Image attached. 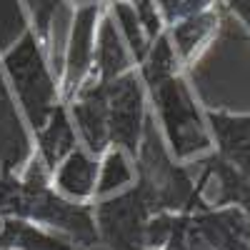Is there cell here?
Segmentation results:
<instances>
[{
    "label": "cell",
    "mask_w": 250,
    "mask_h": 250,
    "mask_svg": "<svg viewBox=\"0 0 250 250\" xmlns=\"http://www.w3.org/2000/svg\"><path fill=\"white\" fill-rule=\"evenodd\" d=\"M78 143L93 155H103L110 148L108 135V108H105V83L88 78L83 88L65 103Z\"/></svg>",
    "instance_id": "8"
},
{
    "label": "cell",
    "mask_w": 250,
    "mask_h": 250,
    "mask_svg": "<svg viewBox=\"0 0 250 250\" xmlns=\"http://www.w3.org/2000/svg\"><path fill=\"white\" fill-rule=\"evenodd\" d=\"M158 13H160V20H163V25L168 28L173 23H178V20L188 18V15H195L205 8H210L215 5L218 0H153Z\"/></svg>",
    "instance_id": "17"
},
{
    "label": "cell",
    "mask_w": 250,
    "mask_h": 250,
    "mask_svg": "<svg viewBox=\"0 0 250 250\" xmlns=\"http://www.w3.org/2000/svg\"><path fill=\"white\" fill-rule=\"evenodd\" d=\"M103 10H105V0L103 3L73 8L65 45H62V58L58 62V83H60V100L62 103H68L93 73L95 33H98Z\"/></svg>",
    "instance_id": "6"
},
{
    "label": "cell",
    "mask_w": 250,
    "mask_h": 250,
    "mask_svg": "<svg viewBox=\"0 0 250 250\" xmlns=\"http://www.w3.org/2000/svg\"><path fill=\"white\" fill-rule=\"evenodd\" d=\"M205 120L213 140V155L250 178V113L205 105Z\"/></svg>",
    "instance_id": "9"
},
{
    "label": "cell",
    "mask_w": 250,
    "mask_h": 250,
    "mask_svg": "<svg viewBox=\"0 0 250 250\" xmlns=\"http://www.w3.org/2000/svg\"><path fill=\"white\" fill-rule=\"evenodd\" d=\"M225 15H228V8L218 0L215 5L205 8L195 15H188L165 28V33L170 38V45L178 55V62L185 73L193 70L195 62L215 45V40L225 25Z\"/></svg>",
    "instance_id": "7"
},
{
    "label": "cell",
    "mask_w": 250,
    "mask_h": 250,
    "mask_svg": "<svg viewBox=\"0 0 250 250\" xmlns=\"http://www.w3.org/2000/svg\"><path fill=\"white\" fill-rule=\"evenodd\" d=\"M78 135L73 128V120L65 103H58L48 120L33 130V155L48 168V173L55 170V165L65 158L73 148H78Z\"/></svg>",
    "instance_id": "12"
},
{
    "label": "cell",
    "mask_w": 250,
    "mask_h": 250,
    "mask_svg": "<svg viewBox=\"0 0 250 250\" xmlns=\"http://www.w3.org/2000/svg\"><path fill=\"white\" fill-rule=\"evenodd\" d=\"M198 163L208 173V188L215 185V190H218V195L210 200V205H238L250 218V178L233 170L230 165H225L213 153L203 155Z\"/></svg>",
    "instance_id": "14"
},
{
    "label": "cell",
    "mask_w": 250,
    "mask_h": 250,
    "mask_svg": "<svg viewBox=\"0 0 250 250\" xmlns=\"http://www.w3.org/2000/svg\"><path fill=\"white\" fill-rule=\"evenodd\" d=\"M188 215L190 213H175V223H173V235L168 238L160 250H193L190 240H188Z\"/></svg>",
    "instance_id": "18"
},
{
    "label": "cell",
    "mask_w": 250,
    "mask_h": 250,
    "mask_svg": "<svg viewBox=\"0 0 250 250\" xmlns=\"http://www.w3.org/2000/svg\"><path fill=\"white\" fill-rule=\"evenodd\" d=\"M0 218L30 220L70 240L78 250L98 245L93 203L62 198L50 183L48 168L35 155L20 173L0 175Z\"/></svg>",
    "instance_id": "1"
},
{
    "label": "cell",
    "mask_w": 250,
    "mask_h": 250,
    "mask_svg": "<svg viewBox=\"0 0 250 250\" xmlns=\"http://www.w3.org/2000/svg\"><path fill=\"white\" fill-rule=\"evenodd\" d=\"M0 250H78L62 235L40 228L30 220L3 218L0 220Z\"/></svg>",
    "instance_id": "15"
},
{
    "label": "cell",
    "mask_w": 250,
    "mask_h": 250,
    "mask_svg": "<svg viewBox=\"0 0 250 250\" xmlns=\"http://www.w3.org/2000/svg\"><path fill=\"white\" fill-rule=\"evenodd\" d=\"M105 108L110 145L135 158L140 138L150 118L148 90H145L135 68L105 83Z\"/></svg>",
    "instance_id": "5"
},
{
    "label": "cell",
    "mask_w": 250,
    "mask_h": 250,
    "mask_svg": "<svg viewBox=\"0 0 250 250\" xmlns=\"http://www.w3.org/2000/svg\"><path fill=\"white\" fill-rule=\"evenodd\" d=\"M33 158V133L0 70V175L20 173Z\"/></svg>",
    "instance_id": "10"
},
{
    "label": "cell",
    "mask_w": 250,
    "mask_h": 250,
    "mask_svg": "<svg viewBox=\"0 0 250 250\" xmlns=\"http://www.w3.org/2000/svg\"><path fill=\"white\" fill-rule=\"evenodd\" d=\"M143 85L160 138L178 163H195L213 150L205 105H200L188 73H173Z\"/></svg>",
    "instance_id": "2"
},
{
    "label": "cell",
    "mask_w": 250,
    "mask_h": 250,
    "mask_svg": "<svg viewBox=\"0 0 250 250\" xmlns=\"http://www.w3.org/2000/svg\"><path fill=\"white\" fill-rule=\"evenodd\" d=\"M135 183V163L133 158L120 150L110 148L100 155V168H98V185H95V200L110 198L115 193H123Z\"/></svg>",
    "instance_id": "16"
},
{
    "label": "cell",
    "mask_w": 250,
    "mask_h": 250,
    "mask_svg": "<svg viewBox=\"0 0 250 250\" xmlns=\"http://www.w3.org/2000/svg\"><path fill=\"white\" fill-rule=\"evenodd\" d=\"M248 33H250V28H248Z\"/></svg>",
    "instance_id": "20"
},
{
    "label": "cell",
    "mask_w": 250,
    "mask_h": 250,
    "mask_svg": "<svg viewBox=\"0 0 250 250\" xmlns=\"http://www.w3.org/2000/svg\"><path fill=\"white\" fill-rule=\"evenodd\" d=\"M98 168H100V155H93L83 145H78L55 165V170L50 173V183L62 198L73 203H93L98 185Z\"/></svg>",
    "instance_id": "11"
},
{
    "label": "cell",
    "mask_w": 250,
    "mask_h": 250,
    "mask_svg": "<svg viewBox=\"0 0 250 250\" xmlns=\"http://www.w3.org/2000/svg\"><path fill=\"white\" fill-rule=\"evenodd\" d=\"M155 213L145 193L133 183L128 190L93 200L98 245L108 250H148V223Z\"/></svg>",
    "instance_id": "4"
},
{
    "label": "cell",
    "mask_w": 250,
    "mask_h": 250,
    "mask_svg": "<svg viewBox=\"0 0 250 250\" xmlns=\"http://www.w3.org/2000/svg\"><path fill=\"white\" fill-rule=\"evenodd\" d=\"M70 8H80V5H90V3H103V0H68Z\"/></svg>",
    "instance_id": "19"
},
{
    "label": "cell",
    "mask_w": 250,
    "mask_h": 250,
    "mask_svg": "<svg viewBox=\"0 0 250 250\" xmlns=\"http://www.w3.org/2000/svg\"><path fill=\"white\" fill-rule=\"evenodd\" d=\"M0 70L30 133L38 130L60 103V83L50 53L40 43L33 25L20 33L5 50H0Z\"/></svg>",
    "instance_id": "3"
},
{
    "label": "cell",
    "mask_w": 250,
    "mask_h": 250,
    "mask_svg": "<svg viewBox=\"0 0 250 250\" xmlns=\"http://www.w3.org/2000/svg\"><path fill=\"white\" fill-rule=\"evenodd\" d=\"M133 68H135V60L105 5V10L100 15V23H98V33H95V62H93L90 78L98 83H108Z\"/></svg>",
    "instance_id": "13"
},
{
    "label": "cell",
    "mask_w": 250,
    "mask_h": 250,
    "mask_svg": "<svg viewBox=\"0 0 250 250\" xmlns=\"http://www.w3.org/2000/svg\"><path fill=\"white\" fill-rule=\"evenodd\" d=\"M0 220H3V218H0Z\"/></svg>",
    "instance_id": "21"
}]
</instances>
